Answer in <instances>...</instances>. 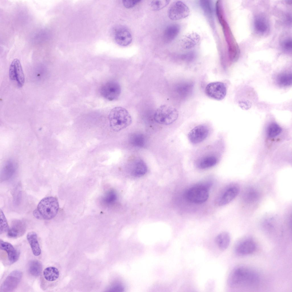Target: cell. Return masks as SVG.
Wrapping results in <instances>:
<instances>
[{"label":"cell","mask_w":292,"mask_h":292,"mask_svg":"<svg viewBox=\"0 0 292 292\" xmlns=\"http://www.w3.org/2000/svg\"><path fill=\"white\" fill-rule=\"evenodd\" d=\"M260 279L259 273L255 269L240 265L231 271L228 277L227 283L232 288L254 287L259 285Z\"/></svg>","instance_id":"1"},{"label":"cell","mask_w":292,"mask_h":292,"mask_svg":"<svg viewBox=\"0 0 292 292\" xmlns=\"http://www.w3.org/2000/svg\"><path fill=\"white\" fill-rule=\"evenodd\" d=\"M110 126L115 132L119 131L131 125V116L125 108L116 107L110 111L108 116Z\"/></svg>","instance_id":"2"},{"label":"cell","mask_w":292,"mask_h":292,"mask_svg":"<svg viewBox=\"0 0 292 292\" xmlns=\"http://www.w3.org/2000/svg\"><path fill=\"white\" fill-rule=\"evenodd\" d=\"M59 205L55 197L48 196L42 199L38 204L37 209L43 219L50 220L54 217L57 214Z\"/></svg>","instance_id":"3"},{"label":"cell","mask_w":292,"mask_h":292,"mask_svg":"<svg viewBox=\"0 0 292 292\" xmlns=\"http://www.w3.org/2000/svg\"><path fill=\"white\" fill-rule=\"evenodd\" d=\"M178 112L174 107L167 104L162 105L156 110L154 118L157 123L163 125H169L177 119Z\"/></svg>","instance_id":"4"},{"label":"cell","mask_w":292,"mask_h":292,"mask_svg":"<svg viewBox=\"0 0 292 292\" xmlns=\"http://www.w3.org/2000/svg\"><path fill=\"white\" fill-rule=\"evenodd\" d=\"M208 185L202 184L191 187L186 193L187 199L190 202L196 204H201L205 202L209 196Z\"/></svg>","instance_id":"5"},{"label":"cell","mask_w":292,"mask_h":292,"mask_svg":"<svg viewBox=\"0 0 292 292\" xmlns=\"http://www.w3.org/2000/svg\"><path fill=\"white\" fill-rule=\"evenodd\" d=\"M256 243L251 237L246 236L238 240L234 244V251L237 255L245 256L253 253L256 250Z\"/></svg>","instance_id":"6"},{"label":"cell","mask_w":292,"mask_h":292,"mask_svg":"<svg viewBox=\"0 0 292 292\" xmlns=\"http://www.w3.org/2000/svg\"><path fill=\"white\" fill-rule=\"evenodd\" d=\"M121 92V88L117 82L111 80L103 84L101 87L100 92L102 96L110 101L117 99Z\"/></svg>","instance_id":"7"},{"label":"cell","mask_w":292,"mask_h":292,"mask_svg":"<svg viewBox=\"0 0 292 292\" xmlns=\"http://www.w3.org/2000/svg\"><path fill=\"white\" fill-rule=\"evenodd\" d=\"M190 10L188 7L181 1L174 2L170 6L168 10V15L171 20L176 21L187 17Z\"/></svg>","instance_id":"8"},{"label":"cell","mask_w":292,"mask_h":292,"mask_svg":"<svg viewBox=\"0 0 292 292\" xmlns=\"http://www.w3.org/2000/svg\"><path fill=\"white\" fill-rule=\"evenodd\" d=\"M206 95L209 98L220 100L225 97L227 92L224 84L221 82H215L208 84L205 89Z\"/></svg>","instance_id":"9"},{"label":"cell","mask_w":292,"mask_h":292,"mask_svg":"<svg viewBox=\"0 0 292 292\" xmlns=\"http://www.w3.org/2000/svg\"><path fill=\"white\" fill-rule=\"evenodd\" d=\"M22 276V273L19 270H15L12 271L2 283L0 291L10 292L15 290L20 282Z\"/></svg>","instance_id":"10"},{"label":"cell","mask_w":292,"mask_h":292,"mask_svg":"<svg viewBox=\"0 0 292 292\" xmlns=\"http://www.w3.org/2000/svg\"><path fill=\"white\" fill-rule=\"evenodd\" d=\"M9 77L12 80H16L18 86L22 87L25 82V77L19 60L17 58L12 61L9 69Z\"/></svg>","instance_id":"11"},{"label":"cell","mask_w":292,"mask_h":292,"mask_svg":"<svg viewBox=\"0 0 292 292\" xmlns=\"http://www.w3.org/2000/svg\"><path fill=\"white\" fill-rule=\"evenodd\" d=\"M114 38L116 43L123 46H127L132 42V36L129 31L126 27L119 26L115 30Z\"/></svg>","instance_id":"12"},{"label":"cell","mask_w":292,"mask_h":292,"mask_svg":"<svg viewBox=\"0 0 292 292\" xmlns=\"http://www.w3.org/2000/svg\"><path fill=\"white\" fill-rule=\"evenodd\" d=\"M208 133V130L206 126L199 125L194 127L189 132L188 137L191 142L197 144L204 140Z\"/></svg>","instance_id":"13"},{"label":"cell","mask_w":292,"mask_h":292,"mask_svg":"<svg viewBox=\"0 0 292 292\" xmlns=\"http://www.w3.org/2000/svg\"><path fill=\"white\" fill-rule=\"evenodd\" d=\"M130 173L134 177H139L145 175L147 171V167L145 162L139 158L131 161L130 166Z\"/></svg>","instance_id":"14"},{"label":"cell","mask_w":292,"mask_h":292,"mask_svg":"<svg viewBox=\"0 0 292 292\" xmlns=\"http://www.w3.org/2000/svg\"><path fill=\"white\" fill-rule=\"evenodd\" d=\"M26 229L25 224L23 221L14 220L11 222V226L7 232V236L12 238L19 237L24 234Z\"/></svg>","instance_id":"15"},{"label":"cell","mask_w":292,"mask_h":292,"mask_svg":"<svg viewBox=\"0 0 292 292\" xmlns=\"http://www.w3.org/2000/svg\"><path fill=\"white\" fill-rule=\"evenodd\" d=\"M239 191L240 187L237 184L230 186L226 190L220 198L219 205L222 206L228 204L237 196Z\"/></svg>","instance_id":"16"},{"label":"cell","mask_w":292,"mask_h":292,"mask_svg":"<svg viewBox=\"0 0 292 292\" xmlns=\"http://www.w3.org/2000/svg\"><path fill=\"white\" fill-rule=\"evenodd\" d=\"M0 248L1 250L7 253L8 260L10 264L13 263L18 259L20 252L11 244L1 240Z\"/></svg>","instance_id":"17"},{"label":"cell","mask_w":292,"mask_h":292,"mask_svg":"<svg viewBox=\"0 0 292 292\" xmlns=\"http://www.w3.org/2000/svg\"><path fill=\"white\" fill-rule=\"evenodd\" d=\"M17 169V166L14 161L9 160L6 162L1 171L0 175L1 181H7L11 178L15 174Z\"/></svg>","instance_id":"18"},{"label":"cell","mask_w":292,"mask_h":292,"mask_svg":"<svg viewBox=\"0 0 292 292\" xmlns=\"http://www.w3.org/2000/svg\"><path fill=\"white\" fill-rule=\"evenodd\" d=\"M180 31L179 25L173 24L167 26L163 33V38L165 42H171L175 39L178 35Z\"/></svg>","instance_id":"19"},{"label":"cell","mask_w":292,"mask_h":292,"mask_svg":"<svg viewBox=\"0 0 292 292\" xmlns=\"http://www.w3.org/2000/svg\"><path fill=\"white\" fill-rule=\"evenodd\" d=\"M200 39L196 33H192L185 35L181 40V46L184 49H189L194 47Z\"/></svg>","instance_id":"20"},{"label":"cell","mask_w":292,"mask_h":292,"mask_svg":"<svg viewBox=\"0 0 292 292\" xmlns=\"http://www.w3.org/2000/svg\"><path fill=\"white\" fill-rule=\"evenodd\" d=\"M27 238L34 255L36 256L40 255L41 253V250L36 233L33 231L29 232L27 234Z\"/></svg>","instance_id":"21"},{"label":"cell","mask_w":292,"mask_h":292,"mask_svg":"<svg viewBox=\"0 0 292 292\" xmlns=\"http://www.w3.org/2000/svg\"><path fill=\"white\" fill-rule=\"evenodd\" d=\"M215 242L218 248L221 250H224L228 247L230 242L229 234L226 232H222L216 237Z\"/></svg>","instance_id":"22"},{"label":"cell","mask_w":292,"mask_h":292,"mask_svg":"<svg viewBox=\"0 0 292 292\" xmlns=\"http://www.w3.org/2000/svg\"><path fill=\"white\" fill-rule=\"evenodd\" d=\"M291 72H284L278 74L276 78L277 84L281 87H287L292 84Z\"/></svg>","instance_id":"23"},{"label":"cell","mask_w":292,"mask_h":292,"mask_svg":"<svg viewBox=\"0 0 292 292\" xmlns=\"http://www.w3.org/2000/svg\"><path fill=\"white\" fill-rule=\"evenodd\" d=\"M43 275L45 279L49 281H53L59 277V273L58 269L54 267H49L43 271Z\"/></svg>","instance_id":"24"},{"label":"cell","mask_w":292,"mask_h":292,"mask_svg":"<svg viewBox=\"0 0 292 292\" xmlns=\"http://www.w3.org/2000/svg\"><path fill=\"white\" fill-rule=\"evenodd\" d=\"M254 27L258 33L263 34L267 31L268 25L266 19L261 17H257L254 20Z\"/></svg>","instance_id":"25"},{"label":"cell","mask_w":292,"mask_h":292,"mask_svg":"<svg viewBox=\"0 0 292 292\" xmlns=\"http://www.w3.org/2000/svg\"><path fill=\"white\" fill-rule=\"evenodd\" d=\"M216 158L213 156L205 157L200 159L197 164L198 167L201 169H206L215 165L217 163Z\"/></svg>","instance_id":"26"},{"label":"cell","mask_w":292,"mask_h":292,"mask_svg":"<svg viewBox=\"0 0 292 292\" xmlns=\"http://www.w3.org/2000/svg\"><path fill=\"white\" fill-rule=\"evenodd\" d=\"M42 265L41 263L37 260L31 261L28 265L29 271L33 276H38L40 275L42 270Z\"/></svg>","instance_id":"27"},{"label":"cell","mask_w":292,"mask_h":292,"mask_svg":"<svg viewBox=\"0 0 292 292\" xmlns=\"http://www.w3.org/2000/svg\"><path fill=\"white\" fill-rule=\"evenodd\" d=\"M259 197L257 191L253 188H249L244 192L243 194V198L246 203H251L256 201Z\"/></svg>","instance_id":"28"},{"label":"cell","mask_w":292,"mask_h":292,"mask_svg":"<svg viewBox=\"0 0 292 292\" xmlns=\"http://www.w3.org/2000/svg\"><path fill=\"white\" fill-rule=\"evenodd\" d=\"M201 7L206 16L210 19L213 18V9L210 1H200Z\"/></svg>","instance_id":"29"},{"label":"cell","mask_w":292,"mask_h":292,"mask_svg":"<svg viewBox=\"0 0 292 292\" xmlns=\"http://www.w3.org/2000/svg\"><path fill=\"white\" fill-rule=\"evenodd\" d=\"M130 140L131 144L135 146L142 147L145 145V138L142 134H136L133 135L131 137Z\"/></svg>","instance_id":"30"},{"label":"cell","mask_w":292,"mask_h":292,"mask_svg":"<svg viewBox=\"0 0 292 292\" xmlns=\"http://www.w3.org/2000/svg\"><path fill=\"white\" fill-rule=\"evenodd\" d=\"M170 1L167 0H153L151 2V7L153 11H158L167 6Z\"/></svg>","instance_id":"31"},{"label":"cell","mask_w":292,"mask_h":292,"mask_svg":"<svg viewBox=\"0 0 292 292\" xmlns=\"http://www.w3.org/2000/svg\"><path fill=\"white\" fill-rule=\"evenodd\" d=\"M281 131V128L277 124L272 123L269 126L267 130L268 135L271 137H275Z\"/></svg>","instance_id":"32"},{"label":"cell","mask_w":292,"mask_h":292,"mask_svg":"<svg viewBox=\"0 0 292 292\" xmlns=\"http://www.w3.org/2000/svg\"><path fill=\"white\" fill-rule=\"evenodd\" d=\"M0 234L8 232L9 228L4 215L0 209Z\"/></svg>","instance_id":"33"},{"label":"cell","mask_w":292,"mask_h":292,"mask_svg":"<svg viewBox=\"0 0 292 292\" xmlns=\"http://www.w3.org/2000/svg\"><path fill=\"white\" fill-rule=\"evenodd\" d=\"M141 1V0H125L122 1V3L123 5L125 8L129 9L135 6Z\"/></svg>","instance_id":"34"},{"label":"cell","mask_w":292,"mask_h":292,"mask_svg":"<svg viewBox=\"0 0 292 292\" xmlns=\"http://www.w3.org/2000/svg\"><path fill=\"white\" fill-rule=\"evenodd\" d=\"M105 197V200L106 202L108 203H110L116 200V195L114 192L111 191L108 193Z\"/></svg>","instance_id":"35"},{"label":"cell","mask_w":292,"mask_h":292,"mask_svg":"<svg viewBox=\"0 0 292 292\" xmlns=\"http://www.w3.org/2000/svg\"><path fill=\"white\" fill-rule=\"evenodd\" d=\"M292 40L291 39H288L285 40L283 44V47L288 51H291L292 49Z\"/></svg>","instance_id":"36"},{"label":"cell","mask_w":292,"mask_h":292,"mask_svg":"<svg viewBox=\"0 0 292 292\" xmlns=\"http://www.w3.org/2000/svg\"><path fill=\"white\" fill-rule=\"evenodd\" d=\"M34 216L36 218L39 219H42V218L38 212L37 209H35L33 212Z\"/></svg>","instance_id":"37"}]
</instances>
